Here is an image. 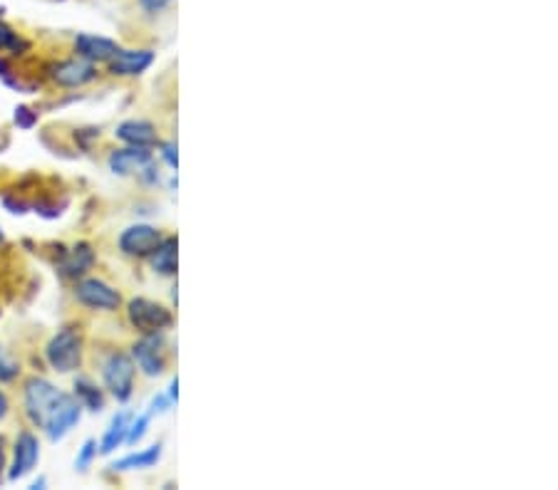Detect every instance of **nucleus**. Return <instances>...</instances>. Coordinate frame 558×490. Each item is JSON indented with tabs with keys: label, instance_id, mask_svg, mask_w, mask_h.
I'll list each match as a JSON object with an SVG mask.
<instances>
[{
	"label": "nucleus",
	"instance_id": "9b49d317",
	"mask_svg": "<svg viewBox=\"0 0 558 490\" xmlns=\"http://www.w3.org/2000/svg\"><path fill=\"white\" fill-rule=\"evenodd\" d=\"M154 63V53L151 50H117V55L109 60V70L115 75H142L150 64Z\"/></svg>",
	"mask_w": 558,
	"mask_h": 490
},
{
	"label": "nucleus",
	"instance_id": "a211bd4d",
	"mask_svg": "<svg viewBox=\"0 0 558 490\" xmlns=\"http://www.w3.org/2000/svg\"><path fill=\"white\" fill-rule=\"evenodd\" d=\"M75 389H77V396L82 399V404H85L90 411H99V409L105 406L102 392H99L92 382H87V379H77Z\"/></svg>",
	"mask_w": 558,
	"mask_h": 490
},
{
	"label": "nucleus",
	"instance_id": "0eeeda50",
	"mask_svg": "<svg viewBox=\"0 0 558 490\" xmlns=\"http://www.w3.org/2000/svg\"><path fill=\"white\" fill-rule=\"evenodd\" d=\"M161 347H164L161 337H157V332H151L144 340L137 342L132 350L134 362L147 376H159L164 372V350Z\"/></svg>",
	"mask_w": 558,
	"mask_h": 490
},
{
	"label": "nucleus",
	"instance_id": "f257e3e1",
	"mask_svg": "<svg viewBox=\"0 0 558 490\" xmlns=\"http://www.w3.org/2000/svg\"><path fill=\"white\" fill-rule=\"evenodd\" d=\"M25 409L32 424L47 431L50 441H60L80 421V401L40 376L25 382Z\"/></svg>",
	"mask_w": 558,
	"mask_h": 490
},
{
	"label": "nucleus",
	"instance_id": "7ed1b4c3",
	"mask_svg": "<svg viewBox=\"0 0 558 490\" xmlns=\"http://www.w3.org/2000/svg\"><path fill=\"white\" fill-rule=\"evenodd\" d=\"M102 376H105V384H107V389L117 401H127L129 396H132V384H134V362H132V357H127L124 352L109 354L105 369H102Z\"/></svg>",
	"mask_w": 558,
	"mask_h": 490
},
{
	"label": "nucleus",
	"instance_id": "9d476101",
	"mask_svg": "<svg viewBox=\"0 0 558 490\" xmlns=\"http://www.w3.org/2000/svg\"><path fill=\"white\" fill-rule=\"evenodd\" d=\"M75 50L80 57H85L87 63H105L117 55V43L109 38H99V35H77Z\"/></svg>",
	"mask_w": 558,
	"mask_h": 490
},
{
	"label": "nucleus",
	"instance_id": "1a4fd4ad",
	"mask_svg": "<svg viewBox=\"0 0 558 490\" xmlns=\"http://www.w3.org/2000/svg\"><path fill=\"white\" fill-rule=\"evenodd\" d=\"M38 456H40V446H38V438L32 434H21L18 441H15V459H13V469L8 473V478L18 480L22 476H28L35 463H38Z\"/></svg>",
	"mask_w": 558,
	"mask_h": 490
},
{
	"label": "nucleus",
	"instance_id": "f03ea898",
	"mask_svg": "<svg viewBox=\"0 0 558 490\" xmlns=\"http://www.w3.org/2000/svg\"><path fill=\"white\" fill-rule=\"evenodd\" d=\"M47 362L53 367L55 372H73L80 364V354H82V342H80V334H77L73 327H64L55 334L50 344H47Z\"/></svg>",
	"mask_w": 558,
	"mask_h": 490
},
{
	"label": "nucleus",
	"instance_id": "aec40b11",
	"mask_svg": "<svg viewBox=\"0 0 558 490\" xmlns=\"http://www.w3.org/2000/svg\"><path fill=\"white\" fill-rule=\"evenodd\" d=\"M18 376V364L0 350V382H11Z\"/></svg>",
	"mask_w": 558,
	"mask_h": 490
},
{
	"label": "nucleus",
	"instance_id": "b1692460",
	"mask_svg": "<svg viewBox=\"0 0 558 490\" xmlns=\"http://www.w3.org/2000/svg\"><path fill=\"white\" fill-rule=\"evenodd\" d=\"M169 3H172V0H140L142 11H147V13L164 11V8H167Z\"/></svg>",
	"mask_w": 558,
	"mask_h": 490
},
{
	"label": "nucleus",
	"instance_id": "dca6fc26",
	"mask_svg": "<svg viewBox=\"0 0 558 490\" xmlns=\"http://www.w3.org/2000/svg\"><path fill=\"white\" fill-rule=\"evenodd\" d=\"M127 431H129V414L127 411H122V414H117L112 418L107 434L102 438V453H112L115 448L122 446V444L127 441Z\"/></svg>",
	"mask_w": 558,
	"mask_h": 490
},
{
	"label": "nucleus",
	"instance_id": "f3484780",
	"mask_svg": "<svg viewBox=\"0 0 558 490\" xmlns=\"http://www.w3.org/2000/svg\"><path fill=\"white\" fill-rule=\"evenodd\" d=\"M161 456V446H151L147 451H140V453H132V456H124L122 460H117L112 469L115 470H132V469H151Z\"/></svg>",
	"mask_w": 558,
	"mask_h": 490
},
{
	"label": "nucleus",
	"instance_id": "f8f14e48",
	"mask_svg": "<svg viewBox=\"0 0 558 490\" xmlns=\"http://www.w3.org/2000/svg\"><path fill=\"white\" fill-rule=\"evenodd\" d=\"M53 80L64 87H80L95 80V67L87 60H64L53 67Z\"/></svg>",
	"mask_w": 558,
	"mask_h": 490
},
{
	"label": "nucleus",
	"instance_id": "6ab92c4d",
	"mask_svg": "<svg viewBox=\"0 0 558 490\" xmlns=\"http://www.w3.org/2000/svg\"><path fill=\"white\" fill-rule=\"evenodd\" d=\"M0 50H13V53L28 50V43L22 40L18 32L13 30L8 22L3 21H0Z\"/></svg>",
	"mask_w": 558,
	"mask_h": 490
},
{
	"label": "nucleus",
	"instance_id": "6e6552de",
	"mask_svg": "<svg viewBox=\"0 0 558 490\" xmlns=\"http://www.w3.org/2000/svg\"><path fill=\"white\" fill-rule=\"evenodd\" d=\"M151 164V151L147 147H129V149H117L109 154V169L119 176H129L144 171Z\"/></svg>",
	"mask_w": 558,
	"mask_h": 490
},
{
	"label": "nucleus",
	"instance_id": "20e7f679",
	"mask_svg": "<svg viewBox=\"0 0 558 490\" xmlns=\"http://www.w3.org/2000/svg\"><path fill=\"white\" fill-rule=\"evenodd\" d=\"M129 322L137 327L140 332L144 334H151V332H161L167 330V327H172V312L167 308H161L157 302H151V300H144V298H137L129 302Z\"/></svg>",
	"mask_w": 558,
	"mask_h": 490
},
{
	"label": "nucleus",
	"instance_id": "cd10ccee",
	"mask_svg": "<svg viewBox=\"0 0 558 490\" xmlns=\"http://www.w3.org/2000/svg\"><path fill=\"white\" fill-rule=\"evenodd\" d=\"M176 389H179V382H176V379H174V382H172V399H176V394H179V392H176Z\"/></svg>",
	"mask_w": 558,
	"mask_h": 490
},
{
	"label": "nucleus",
	"instance_id": "a878e982",
	"mask_svg": "<svg viewBox=\"0 0 558 490\" xmlns=\"http://www.w3.org/2000/svg\"><path fill=\"white\" fill-rule=\"evenodd\" d=\"M5 414H8V399H5V394L0 392V418Z\"/></svg>",
	"mask_w": 558,
	"mask_h": 490
},
{
	"label": "nucleus",
	"instance_id": "4be33fe9",
	"mask_svg": "<svg viewBox=\"0 0 558 490\" xmlns=\"http://www.w3.org/2000/svg\"><path fill=\"white\" fill-rule=\"evenodd\" d=\"M95 453H97L95 441H85V446H82L80 456H77V469L87 470V466H90V463H92V459H95Z\"/></svg>",
	"mask_w": 558,
	"mask_h": 490
},
{
	"label": "nucleus",
	"instance_id": "4468645a",
	"mask_svg": "<svg viewBox=\"0 0 558 490\" xmlns=\"http://www.w3.org/2000/svg\"><path fill=\"white\" fill-rule=\"evenodd\" d=\"M95 263V253H92V248L87 243H80L77 248H73L67 258L63 260V275L64 277H77L87 273L90 267Z\"/></svg>",
	"mask_w": 558,
	"mask_h": 490
},
{
	"label": "nucleus",
	"instance_id": "5701e85b",
	"mask_svg": "<svg viewBox=\"0 0 558 490\" xmlns=\"http://www.w3.org/2000/svg\"><path fill=\"white\" fill-rule=\"evenodd\" d=\"M15 122H18L22 129H30L32 124H35V114H30V109L28 107H18V112H15Z\"/></svg>",
	"mask_w": 558,
	"mask_h": 490
},
{
	"label": "nucleus",
	"instance_id": "2eb2a0df",
	"mask_svg": "<svg viewBox=\"0 0 558 490\" xmlns=\"http://www.w3.org/2000/svg\"><path fill=\"white\" fill-rule=\"evenodd\" d=\"M176 238H167L157 245V250L151 253V267L161 275H174L176 273Z\"/></svg>",
	"mask_w": 558,
	"mask_h": 490
},
{
	"label": "nucleus",
	"instance_id": "423d86ee",
	"mask_svg": "<svg viewBox=\"0 0 558 490\" xmlns=\"http://www.w3.org/2000/svg\"><path fill=\"white\" fill-rule=\"evenodd\" d=\"M75 295L82 305H87V308L92 309H117L119 302H122L117 290L109 288L107 283L95 280V277L82 280V283L75 288Z\"/></svg>",
	"mask_w": 558,
	"mask_h": 490
},
{
	"label": "nucleus",
	"instance_id": "bb28decb",
	"mask_svg": "<svg viewBox=\"0 0 558 490\" xmlns=\"http://www.w3.org/2000/svg\"><path fill=\"white\" fill-rule=\"evenodd\" d=\"M5 469V453H3V438H0V470Z\"/></svg>",
	"mask_w": 558,
	"mask_h": 490
},
{
	"label": "nucleus",
	"instance_id": "393cba45",
	"mask_svg": "<svg viewBox=\"0 0 558 490\" xmlns=\"http://www.w3.org/2000/svg\"><path fill=\"white\" fill-rule=\"evenodd\" d=\"M164 159L169 161V166H174V169H176L179 159H176V149H174V144H164Z\"/></svg>",
	"mask_w": 558,
	"mask_h": 490
},
{
	"label": "nucleus",
	"instance_id": "39448f33",
	"mask_svg": "<svg viewBox=\"0 0 558 490\" xmlns=\"http://www.w3.org/2000/svg\"><path fill=\"white\" fill-rule=\"evenodd\" d=\"M161 243V233L151 225H129L124 233L119 235V248L127 253V256H151L157 250V245Z\"/></svg>",
	"mask_w": 558,
	"mask_h": 490
},
{
	"label": "nucleus",
	"instance_id": "412c9836",
	"mask_svg": "<svg viewBox=\"0 0 558 490\" xmlns=\"http://www.w3.org/2000/svg\"><path fill=\"white\" fill-rule=\"evenodd\" d=\"M147 427H150V416H140L134 424H129V431H127L129 444H137V441H142V436L147 434Z\"/></svg>",
	"mask_w": 558,
	"mask_h": 490
},
{
	"label": "nucleus",
	"instance_id": "ddd939ff",
	"mask_svg": "<svg viewBox=\"0 0 558 490\" xmlns=\"http://www.w3.org/2000/svg\"><path fill=\"white\" fill-rule=\"evenodd\" d=\"M117 139L127 141L129 147H147L157 144V131L150 122H140V119H129L124 124L117 127Z\"/></svg>",
	"mask_w": 558,
	"mask_h": 490
}]
</instances>
